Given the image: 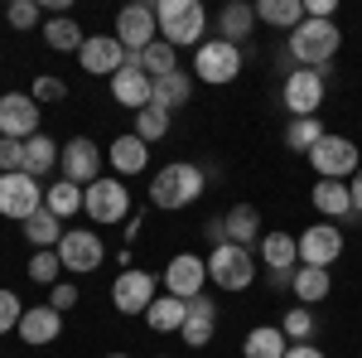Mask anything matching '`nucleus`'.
Masks as SVG:
<instances>
[{
  "label": "nucleus",
  "mask_w": 362,
  "mask_h": 358,
  "mask_svg": "<svg viewBox=\"0 0 362 358\" xmlns=\"http://www.w3.org/2000/svg\"><path fill=\"white\" fill-rule=\"evenodd\" d=\"M203 189H208V174L198 165H189V160H174V165L155 169V179H150V203L165 208V213H179V208H189Z\"/></svg>",
  "instance_id": "1"
},
{
  "label": "nucleus",
  "mask_w": 362,
  "mask_h": 358,
  "mask_svg": "<svg viewBox=\"0 0 362 358\" xmlns=\"http://www.w3.org/2000/svg\"><path fill=\"white\" fill-rule=\"evenodd\" d=\"M338 44H343V34H338L334 20H305L300 29H290V58H295L300 68H319V73H329Z\"/></svg>",
  "instance_id": "2"
},
{
  "label": "nucleus",
  "mask_w": 362,
  "mask_h": 358,
  "mask_svg": "<svg viewBox=\"0 0 362 358\" xmlns=\"http://www.w3.org/2000/svg\"><path fill=\"white\" fill-rule=\"evenodd\" d=\"M155 20H160V39L174 49H198L203 29H208V10L198 0H160L155 5Z\"/></svg>",
  "instance_id": "3"
},
{
  "label": "nucleus",
  "mask_w": 362,
  "mask_h": 358,
  "mask_svg": "<svg viewBox=\"0 0 362 358\" xmlns=\"http://www.w3.org/2000/svg\"><path fill=\"white\" fill-rule=\"evenodd\" d=\"M208 281L218 291H247L256 281V257L251 247H237V242H223V247L208 252Z\"/></svg>",
  "instance_id": "4"
},
{
  "label": "nucleus",
  "mask_w": 362,
  "mask_h": 358,
  "mask_svg": "<svg viewBox=\"0 0 362 358\" xmlns=\"http://www.w3.org/2000/svg\"><path fill=\"white\" fill-rule=\"evenodd\" d=\"M309 165H314L319 179H343V184H348V179L362 169V150L348 136H324L314 150H309Z\"/></svg>",
  "instance_id": "5"
},
{
  "label": "nucleus",
  "mask_w": 362,
  "mask_h": 358,
  "mask_svg": "<svg viewBox=\"0 0 362 358\" xmlns=\"http://www.w3.org/2000/svg\"><path fill=\"white\" fill-rule=\"evenodd\" d=\"M242 73V49L227 39H208L194 49V78H203L208 87H223Z\"/></svg>",
  "instance_id": "6"
},
{
  "label": "nucleus",
  "mask_w": 362,
  "mask_h": 358,
  "mask_svg": "<svg viewBox=\"0 0 362 358\" xmlns=\"http://www.w3.org/2000/svg\"><path fill=\"white\" fill-rule=\"evenodd\" d=\"M58 262H63V272H73V276H92L102 262H107L102 233H92V228H73V233H63V242H58Z\"/></svg>",
  "instance_id": "7"
},
{
  "label": "nucleus",
  "mask_w": 362,
  "mask_h": 358,
  "mask_svg": "<svg viewBox=\"0 0 362 358\" xmlns=\"http://www.w3.org/2000/svg\"><path fill=\"white\" fill-rule=\"evenodd\" d=\"M83 213L97 223V228H112V223H121L131 213V194H126L121 179H97V184H87V194H83Z\"/></svg>",
  "instance_id": "8"
},
{
  "label": "nucleus",
  "mask_w": 362,
  "mask_h": 358,
  "mask_svg": "<svg viewBox=\"0 0 362 358\" xmlns=\"http://www.w3.org/2000/svg\"><path fill=\"white\" fill-rule=\"evenodd\" d=\"M44 208V189H39V179L34 174H0V213L5 218H15V223H25L34 218Z\"/></svg>",
  "instance_id": "9"
},
{
  "label": "nucleus",
  "mask_w": 362,
  "mask_h": 358,
  "mask_svg": "<svg viewBox=\"0 0 362 358\" xmlns=\"http://www.w3.org/2000/svg\"><path fill=\"white\" fill-rule=\"evenodd\" d=\"M155 296H160V276H155V272H136V267H126V272L112 281V305L121 310V315H145Z\"/></svg>",
  "instance_id": "10"
},
{
  "label": "nucleus",
  "mask_w": 362,
  "mask_h": 358,
  "mask_svg": "<svg viewBox=\"0 0 362 358\" xmlns=\"http://www.w3.org/2000/svg\"><path fill=\"white\" fill-rule=\"evenodd\" d=\"M102 160H107V150L97 145L92 136H73L68 145H63V160H58V169H63V179H73V184H97L102 179Z\"/></svg>",
  "instance_id": "11"
},
{
  "label": "nucleus",
  "mask_w": 362,
  "mask_h": 358,
  "mask_svg": "<svg viewBox=\"0 0 362 358\" xmlns=\"http://www.w3.org/2000/svg\"><path fill=\"white\" fill-rule=\"evenodd\" d=\"M160 286H165V296L194 301V296H203V286H208V262L194 257V252H179V257H169V267L160 272Z\"/></svg>",
  "instance_id": "12"
},
{
  "label": "nucleus",
  "mask_w": 362,
  "mask_h": 358,
  "mask_svg": "<svg viewBox=\"0 0 362 358\" xmlns=\"http://www.w3.org/2000/svg\"><path fill=\"white\" fill-rule=\"evenodd\" d=\"M324 78L329 73H319V68H290L285 73V111L290 116H314V111L324 107Z\"/></svg>",
  "instance_id": "13"
},
{
  "label": "nucleus",
  "mask_w": 362,
  "mask_h": 358,
  "mask_svg": "<svg viewBox=\"0 0 362 358\" xmlns=\"http://www.w3.org/2000/svg\"><path fill=\"white\" fill-rule=\"evenodd\" d=\"M295 242H300V267H324L329 272L338 257H343V228L338 223H314Z\"/></svg>",
  "instance_id": "14"
},
{
  "label": "nucleus",
  "mask_w": 362,
  "mask_h": 358,
  "mask_svg": "<svg viewBox=\"0 0 362 358\" xmlns=\"http://www.w3.org/2000/svg\"><path fill=\"white\" fill-rule=\"evenodd\" d=\"M116 39L126 54H145L155 39H160V20H155V5H126L116 15Z\"/></svg>",
  "instance_id": "15"
},
{
  "label": "nucleus",
  "mask_w": 362,
  "mask_h": 358,
  "mask_svg": "<svg viewBox=\"0 0 362 358\" xmlns=\"http://www.w3.org/2000/svg\"><path fill=\"white\" fill-rule=\"evenodd\" d=\"M126 49H121V39L116 34H87L83 49H78V63H83L92 78H116L121 68H126Z\"/></svg>",
  "instance_id": "16"
},
{
  "label": "nucleus",
  "mask_w": 362,
  "mask_h": 358,
  "mask_svg": "<svg viewBox=\"0 0 362 358\" xmlns=\"http://www.w3.org/2000/svg\"><path fill=\"white\" fill-rule=\"evenodd\" d=\"M0 136H10V140L39 136V102L29 92H5L0 97Z\"/></svg>",
  "instance_id": "17"
},
{
  "label": "nucleus",
  "mask_w": 362,
  "mask_h": 358,
  "mask_svg": "<svg viewBox=\"0 0 362 358\" xmlns=\"http://www.w3.org/2000/svg\"><path fill=\"white\" fill-rule=\"evenodd\" d=\"M58 334H63V315H58L54 305H25V315H20V339H25L29 349L54 344Z\"/></svg>",
  "instance_id": "18"
},
{
  "label": "nucleus",
  "mask_w": 362,
  "mask_h": 358,
  "mask_svg": "<svg viewBox=\"0 0 362 358\" xmlns=\"http://www.w3.org/2000/svg\"><path fill=\"white\" fill-rule=\"evenodd\" d=\"M112 97L121 102V107H131V111H140V107H150V102H155V83L140 73L136 58H126V68L112 78Z\"/></svg>",
  "instance_id": "19"
},
{
  "label": "nucleus",
  "mask_w": 362,
  "mask_h": 358,
  "mask_svg": "<svg viewBox=\"0 0 362 358\" xmlns=\"http://www.w3.org/2000/svg\"><path fill=\"white\" fill-rule=\"evenodd\" d=\"M179 334H184V344H189V349H208V339L218 334V305L208 301V296H194Z\"/></svg>",
  "instance_id": "20"
},
{
  "label": "nucleus",
  "mask_w": 362,
  "mask_h": 358,
  "mask_svg": "<svg viewBox=\"0 0 362 358\" xmlns=\"http://www.w3.org/2000/svg\"><path fill=\"white\" fill-rule=\"evenodd\" d=\"M309 198H314V208L324 213V223L353 218V194H348V184H343V179H319Z\"/></svg>",
  "instance_id": "21"
},
{
  "label": "nucleus",
  "mask_w": 362,
  "mask_h": 358,
  "mask_svg": "<svg viewBox=\"0 0 362 358\" xmlns=\"http://www.w3.org/2000/svg\"><path fill=\"white\" fill-rule=\"evenodd\" d=\"M251 29H256V5L232 0V5L218 10V34H223L227 44H237V49H242V39H251Z\"/></svg>",
  "instance_id": "22"
},
{
  "label": "nucleus",
  "mask_w": 362,
  "mask_h": 358,
  "mask_svg": "<svg viewBox=\"0 0 362 358\" xmlns=\"http://www.w3.org/2000/svg\"><path fill=\"white\" fill-rule=\"evenodd\" d=\"M107 160H112L116 174H140V169L150 165V145L131 131V136H116L112 140V150H107Z\"/></svg>",
  "instance_id": "23"
},
{
  "label": "nucleus",
  "mask_w": 362,
  "mask_h": 358,
  "mask_svg": "<svg viewBox=\"0 0 362 358\" xmlns=\"http://www.w3.org/2000/svg\"><path fill=\"white\" fill-rule=\"evenodd\" d=\"M227 223V242H237V247H251V242H261L266 233H261V213L251 208V203H232L223 213Z\"/></svg>",
  "instance_id": "24"
},
{
  "label": "nucleus",
  "mask_w": 362,
  "mask_h": 358,
  "mask_svg": "<svg viewBox=\"0 0 362 358\" xmlns=\"http://www.w3.org/2000/svg\"><path fill=\"white\" fill-rule=\"evenodd\" d=\"M184 315H189V301H179V296H155L150 310H145V325L155 334H179L184 330Z\"/></svg>",
  "instance_id": "25"
},
{
  "label": "nucleus",
  "mask_w": 362,
  "mask_h": 358,
  "mask_svg": "<svg viewBox=\"0 0 362 358\" xmlns=\"http://www.w3.org/2000/svg\"><path fill=\"white\" fill-rule=\"evenodd\" d=\"M261 262H266V272H295L300 267V242L290 233H266L261 237Z\"/></svg>",
  "instance_id": "26"
},
{
  "label": "nucleus",
  "mask_w": 362,
  "mask_h": 358,
  "mask_svg": "<svg viewBox=\"0 0 362 358\" xmlns=\"http://www.w3.org/2000/svg\"><path fill=\"white\" fill-rule=\"evenodd\" d=\"M83 194H87L83 184H73V179L58 174L54 184L44 189V208H49L54 218H73V213H83Z\"/></svg>",
  "instance_id": "27"
},
{
  "label": "nucleus",
  "mask_w": 362,
  "mask_h": 358,
  "mask_svg": "<svg viewBox=\"0 0 362 358\" xmlns=\"http://www.w3.org/2000/svg\"><path fill=\"white\" fill-rule=\"evenodd\" d=\"M295 301L300 305H319L329 301V291H334V276L324 272V267H295Z\"/></svg>",
  "instance_id": "28"
},
{
  "label": "nucleus",
  "mask_w": 362,
  "mask_h": 358,
  "mask_svg": "<svg viewBox=\"0 0 362 358\" xmlns=\"http://www.w3.org/2000/svg\"><path fill=\"white\" fill-rule=\"evenodd\" d=\"M20 228H25V237L34 242V252H58V242H63V218H54L49 208H39V213L25 218Z\"/></svg>",
  "instance_id": "29"
},
{
  "label": "nucleus",
  "mask_w": 362,
  "mask_h": 358,
  "mask_svg": "<svg viewBox=\"0 0 362 358\" xmlns=\"http://www.w3.org/2000/svg\"><path fill=\"white\" fill-rule=\"evenodd\" d=\"M83 39H87V34H83V25H78L73 15H54V20L44 25V44H49L54 54H78Z\"/></svg>",
  "instance_id": "30"
},
{
  "label": "nucleus",
  "mask_w": 362,
  "mask_h": 358,
  "mask_svg": "<svg viewBox=\"0 0 362 358\" xmlns=\"http://www.w3.org/2000/svg\"><path fill=\"white\" fill-rule=\"evenodd\" d=\"M131 58L140 63V73H145L150 83H160V78H169V73L179 68V49H174V44H165V39H155L145 54H131Z\"/></svg>",
  "instance_id": "31"
},
{
  "label": "nucleus",
  "mask_w": 362,
  "mask_h": 358,
  "mask_svg": "<svg viewBox=\"0 0 362 358\" xmlns=\"http://www.w3.org/2000/svg\"><path fill=\"white\" fill-rule=\"evenodd\" d=\"M285 349H290V339H285L280 325H256L247 334V344H242L247 358H285Z\"/></svg>",
  "instance_id": "32"
},
{
  "label": "nucleus",
  "mask_w": 362,
  "mask_h": 358,
  "mask_svg": "<svg viewBox=\"0 0 362 358\" xmlns=\"http://www.w3.org/2000/svg\"><path fill=\"white\" fill-rule=\"evenodd\" d=\"M63 160V145H54V140L39 136L34 140H25V174H34V179H44V174H54V165Z\"/></svg>",
  "instance_id": "33"
},
{
  "label": "nucleus",
  "mask_w": 362,
  "mask_h": 358,
  "mask_svg": "<svg viewBox=\"0 0 362 358\" xmlns=\"http://www.w3.org/2000/svg\"><path fill=\"white\" fill-rule=\"evenodd\" d=\"M256 20H266V25H276V29H300L305 25V0H261Z\"/></svg>",
  "instance_id": "34"
},
{
  "label": "nucleus",
  "mask_w": 362,
  "mask_h": 358,
  "mask_svg": "<svg viewBox=\"0 0 362 358\" xmlns=\"http://www.w3.org/2000/svg\"><path fill=\"white\" fill-rule=\"evenodd\" d=\"M324 136H329V131H324V121H319V116H290V126H285V145H290V150H300V155H309Z\"/></svg>",
  "instance_id": "35"
},
{
  "label": "nucleus",
  "mask_w": 362,
  "mask_h": 358,
  "mask_svg": "<svg viewBox=\"0 0 362 358\" xmlns=\"http://www.w3.org/2000/svg\"><path fill=\"white\" fill-rule=\"evenodd\" d=\"M189 97H194V78H189L184 68H174L169 78H160V83H155V102H160L165 111H179Z\"/></svg>",
  "instance_id": "36"
},
{
  "label": "nucleus",
  "mask_w": 362,
  "mask_h": 358,
  "mask_svg": "<svg viewBox=\"0 0 362 358\" xmlns=\"http://www.w3.org/2000/svg\"><path fill=\"white\" fill-rule=\"evenodd\" d=\"M136 136L150 145V140H160V136H169V111L160 107V102H150V107H140L136 111Z\"/></svg>",
  "instance_id": "37"
},
{
  "label": "nucleus",
  "mask_w": 362,
  "mask_h": 358,
  "mask_svg": "<svg viewBox=\"0 0 362 358\" xmlns=\"http://www.w3.org/2000/svg\"><path fill=\"white\" fill-rule=\"evenodd\" d=\"M314 325H319L314 310H309V305H295V310H285V325H280V330H285L290 344H309V339H314Z\"/></svg>",
  "instance_id": "38"
},
{
  "label": "nucleus",
  "mask_w": 362,
  "mask_h": 358,
  "mask_svg": "<svg viewBox=\"0 0 362 358\" xmlns=\"http://www.w3.org/2000/svg\"><path fill=\"white\" fill-rule=\"evenodd\" d=\"M58 276H63L58 252H34V257H29V281H39V286H58Z\"/></svg>",
  "instance_id": "39"
},
{
  "label": "nucleus",
  "mask_w": 362,
  "mask_h": 358,
  "mask_svg": "<svg viewBox=\"0 0 362 358\" xmlns=\"http://www.w3.org/2000/svg\"><path fill=\"white\" fill-rule=\"evenodd\" d=\"M29 97H34V102H63V97H68V83H63L58 73H39L34 87H29Z\"/></svg>",
  "instance_id": "40"
},
{
  "label": "nucleus",
  "mask_w": 362,
  "mask_h": 358,
  "mask_svg": "<svg viewBox=\"0 0 362 358\" xmlns=\"http://www.w3.org/2000/svg\"><path fill=\"white\" fill-rule=\"evenodd\" d=\"M20 315H25V305H20V296H15V291H5V286H0V334L20 330Z\"/></svg>",
  "instance_id": "41"
},
{
  "label": "nucleus",
  "mask_w": 362,
  "mask_h": 358,
  "mask_svg": "<svg viewBox=\"0 0 362 358\" xmlns=\"http://www.w3.org/2000/svg\"><path fill=\"white\" fill-rule=\"evenodd\" d=\"M25 169V140L0 136V174H20Z\"/></svg>",
  "instance_id": "42"
},
{
  "label": "nucleus",
  "mask_w": 362,
  "mask_h": 358,
  "mask_svg": "<svg viewBox=\"0 0 362 358\" xmlns=\"http://www.w3.org/2000/svg\"><path fill=\"white\" fill-rule=\"evenodd\" d=\"M5 20H10L15 29H34L39 25V0H15V5L5 10Z\"/></svg>",
  "instance_id": "43"
},
{
  "label": "nucleus",
  "mask_w": 362,
  "mask_h": 358,
  "mask_svg": "<svg viewBox=\"0 0 362 358\" xmlns=\"http://www.w3.org/2000/svg\"><path fill=\"white\" fill-rule=\"evenodd\" d=\"M49 305H54L58 315H63V310H73V305H78V286H73V281H58V286H49Z\"/></svg>",
  "instance_id": "44"
},
{
  "label": "nucleus",
  "mask_w": 362,
  "mask_h": 358,
  "mask_svg": "<svg viewBox=\"0 0 362 358\" xmlns=\"http://www.w3.org/2000/svg\"><path fill=\"white\" fill-rule=\"evenodd\" d=\"M203 233L213 237V247H223V242H227V223L223 218H208V223H203Z\"/></svg>",
  "instance_id": "45"
},
{
  "label": "nucleus",
  "mask_w": 362,
  "mask_h": 358,
  "mask_svg": "<svg viewBox=\"0 0 362 358\" xmlns=\"http://www.w3.org/2000/svg\"><path fill=\"white\" fill-rule=\"evenodd\" d=\"M285 358H324V349H314V344H290Z\"/></svg>",
  "instance_id": "46"
},
{
  "label": "nucleus",
  "mask_w": 362,
  "mask_h": 358,
  "mask_svg": "<svg viewBox=\"0 0 362 358\" xmlns=\"http://www.w3.org/2000/svg\"><path fill=\"white\" fill-rule=\"evenodd\" d=\"M348 194H353V213H362V169L348 179Z\"/></svg>",
  "instance_id": "47"
},
{
  "label": "nucleus",
  "mask_w": 362,
  "mask_h": 358,
  "mask_svg": "<svg viewBox=\"0 0 362 358\" xmlns=\"http://www.w3.org/2000/svg\"><path fill=\"white\" fill-rule=\"evenodd\" d=\"M107 358H131V354H107Z\"/></svg>",
  "instance_id": "48"
},
{
  "label": "nucleus",
  "mask_w": 362,
  "mask_h": 358,
  "mask_svg": "<svg viewBox=\"0 0 362 358\" xmlns=\"http://www.w3.org/2000/svg\"><path fill=\"white\" fill-rule=\"evenodd\" d=\"M160 358H169V354H160Z\"/></svg>",
  "instance_id": "49"
}]
</instances>
